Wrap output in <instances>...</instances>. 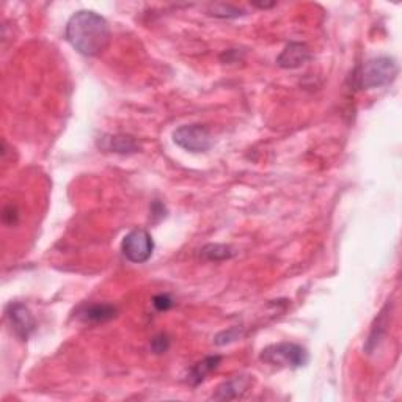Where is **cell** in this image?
Listing matches in <instances>:
<instances>
[{
	"label": "cell",
	"mask_w": 402,
	"mask_h": 402,
	"mask_svg": "<svg viewBox=\"0 0 402 402\" xmlns=\"http://www.w3.org/2000/svg\"><path fill=\"white\" fill-rule=\"evenodd\" d=\"M173 141L189 153H206L211 150L212 137L203 124H184L173 132Z\"/></svg>",
	"instance_id": "obj_4"
},
{
	"label": "cell",
	"mask_w": 402,
	"mask_h": 402,
	"mask_svg": "<svg viewBox=\"0 0 402 402\" xmlns=\"http://www.w3.org/2000/svg\"><path fill=\"white\" fill-rule=\"evenodd\" d=\"M170 346V339L167 338V335H158L151 342V347L156 354H163L167 352V349Z\"/></svg>",
	"instance_id": "obj_15"
},
{
	"label": "cell",
	"mask_w": 402,
	"mask_h": 402,
	"mask_svg": "<svg viewBox=\"0 0 402 402\" xmlns=\"http://www.w3.org/2000/svg\"><path fill=\"white\" fill-rule=\"evenodd\" d=\"M121 251L124 258L131 263H146L153 256L154 241L146 229L136 228L124 236L121 242Z\"/></svg>",
	"instance_id": "obj_5"
},
{
	"label": "cell",
	"mask_w": 402,
	"mask_h": 402,
	"mask_svg": "<svg viewBox=\"0 0 402 402\" xmlns=\"http://www.w3.org/2000/svg\"><path fill=\"white\" fill-rule=\"evenodd\" d=\"M233 249L222 244H210L201 249V256L207 259V261H225V259L233 258Z\"/></svg>",
	"instance_id": "obj_12"
},
{
	"label": "cell",
	"mask_w": 402,
	"mask_h": 402,
	"mask_svg": "<svg viewBox=\"0 0 402 402\" xmlns=\"http://www.w3.org/2000/svg\"><path fill=\"white\" fill-rule=\"evenodd\" d=\"M399 66L398 62L391 57H376L371 58L366 63H363L359 70L355 71V87L364 88H381L386 87L398 77Z\"/></svg>",
	"instance_id": "obj_2"
},
{
	"label": "cell",
	"mask_w": 402,
	"mask_h": 402,
	"mask_svg": "<svg viewBox=\"0 0 402 402\" xmlns=\"http://www.w3.org/2000/svg\"><path fill=\"white\" fill-rule=\"evenodd\" d=\"M210 14L215 18H222V19H232V18H239L242 14H245L244 10L236 9L233 5H227V4H215L210 9Z\"/></svg>",
	"instance_id": "obj_13"
},
{
	"label": "cell",
	"mask_w": 402,
	"mask_h": 402,
	"mask_svg": "<svg viewBox=\"0 0 402 402\" xmlns=\"http://www.w3.org/2000/svg\"><path fill=\"white\" fill-rule=\"evenodd\" d=\"M79 316L84 319L85 322H107L116 316V308L110 303H92L85 305L79 313Z\"/></svg>",
	"instance_id": "obj_9"
},
{
	"label": "cell",
	"mask_w": 402,
	"mask_h": 402,
	"mask_svg": "<svg viewBox=\"0 0 402 402\" xmlns=\"http://www.w3.org/2000/svg\"><path fill=\"white\" fill-rule=\"evenodd\" d=\"M311 50L305 43H289L277 57V65L283 70H295L311 60Z\"/></svg>",
	"instance_id": "obj_7"
},
{
	"label": "cell",
	"mask_w": 402,
	"mask_h": 402,
	"mask_svg": "<svg viewBox=\"0 0 402 402\" xmlns=\"http://www.w3.org/2000/svg\"><path fill=\"white\" fill-rule=\"evenodd\" d=\"M261 362L277 368H303L310 360L307 349L295 342H278L263 349Z\"/></svg>",
	"instance_id": "obj_3"
},
{
	"label": "cell",
	"mask_w": 402,
	"mask_h": 402,
	"mask_svg": "<svg viewBox=\"0 0 402 402\" xmlns=\"http://www.w3.org/2000/svg\"><path fill=\"white\" fill-rule=\"evenodd\" d=\"M65 35L71 46L85 57L101 55L112 38L107 21L90 10L74 13L66 24Z\"/></svg>",
	"instance_id": "obj_1"
},
{
	"label": "cell",
	"mask_w": 402,
	"mask_h": 402,
	"mask_svg": "<svg viewBox=\"0 0 402 402\" xmlns=\"http://www.w3.org/2000/svg\"><path fill=\"white\" fill-rule=\"evenodd\" d=\"M5 316H6V321H9L13 333L16 335L21 341H27L32 337V333L36 329V322H35V317L32 316L31 310H28L24 303H19V302L10 303L9 307H6Z\"/></svg>",
	"instance_id": "obj_6"
},
{
	"label": "cell",
	"mask_w": 402,
	"mask_h": 402,
	"mask_svg": "<svg viewBox=\"0 0 402 402\" xmlns=\"http://www.w3.org/2000/svg\"><path fill=\"white\" fill-rule=\"evenodd\" d=\"M220 362H222L220 355H211V357H206V359L198 362L197 364H193V366L189 371V376H188L189 384L193 385V386H197L201 382H205L207 376H210L212 371L219 368Z\"/></svg>",
	"instance_id": "obj_10"
},
{
	"label": "cell",
	"mask_w": 402,
	"mask_h": 402,
	"mask_svg": "<svg viewBox=\"0 0 402 402\" xmlns=\"http://www.w3.org/2000/svg\"><path fill=\"white\" fill-rule=\"evenodd\" d=\"M107 140V143L104 145L107 151L112 153H118V154H132V153H137L140 150V145L138 141L129 137V136H112Z\"/></svg>",
	"instance_id": "obj_11"
},
{
	"label": "cell",
	"mask_w": 402,
	"mask_h": 402,
	"mask_svg": "<svg viewBox=\"0 0 402 402\" xmlns=\"http://www.w3.org/2000/svg\"><path fill=\"white\" fill-rule=\"evenodd\" d=\"M241 337H242V330L239 329V327H233V329L219 333L217 337H215V344L225 346V344H229V342L239 339Z\"/></svg>",
	"instance_id": "obj_14"
},
{
	"label": "cell",
	"mask_w": 402,
	"mask_h": 402,
	"mask_svg": "<svg viewBox=\"0 0 402 402\" xmlns=\"http://www.w3.org/2000/svg\"><path fill=\"white\" fill-rule=\"evenodd\" d=\"M251 382L253 379L250 376H236L233 379H229V381L223 382L217 389V391H215V394H212V399L215 401L239 399L247 393Z\"/></svg>",
	"instance_id": "obj_8"
},
{
	"label": "cell",
	"mask_w": 402,
	"mask_h": 402,
	"mask_svg": "<svg viewBox=\"0 0 402 402\" xmlns=\"http://www.w3.org/2000/svg\"><path fill=\"white\" fill-rule=\"evenodd\" d=\"M153 305L158 311H167L173 307V300H171L167 294H161V295L154 297Z\"/></svg>",
	"instance_id": "obj_16"
}]
</instances>
